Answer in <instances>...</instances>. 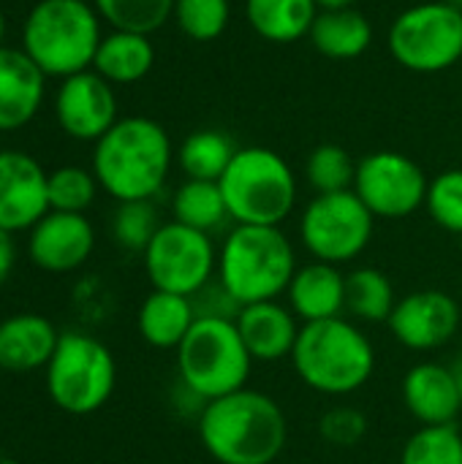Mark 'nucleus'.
Wrapping results in <instances>:
<instances>
[{"instance_id":"f257e3e1","label":"nucleus","mask_w":462,"mask_h":464,"mask_svg":"<svg viewBox=\"0 0 462 464\" xmlns=\"http://www.w3.org/2000/svg\"><path fill=\"white\" fill-rule=\"evenodd\" d=\"M199 440L218 464H272L286 449L289 421L270 394L240 389L204 402Z\"/></svg>"},{"instance_id":"f03ea898","label":"nucleus","mask_w":462,"mask_h":464,"mask_svg":"<svg viewBox=\"0 0 462 464\" xmlns=\"http://www.w3.org/2000/svg\"><path fill=\"white\" fill-rule=\"evenodd\" d=\"M174 150L166 128L150 117H120L93 150V174L103 193L120 201H147L161 193Z\"/></svg>"},{"instance_id":"7ed1b4c3","label":"nucleus","mask_w":462,"mask_h":464,"mask_svg":"<svg viewBox=\"0 0 462 464\" xmlns=\"http://www.w3.org/2000/svg\"><path fill=\"white\" fill-rule=\"evenodd\" d=\"M291 364L300 381L327 397L359 392L376 372L373 343L343 315L302 324Z\"/></svg>"},{"instance_id":"20e7f679","label":"nucleus","mask_w":462,"mask_h":464,"mask_svg":"<svg viewBox=\"0 0 462 464\" xmlns=\"http://www.w3.org/2000/svg\"><path fill=\"white\" fill-rule=\"evenodd\" d=\"M297 256L280 226H234L218 253V283L245 307L289 291Z\"/></svg>"},{"instance_id":"39448f33","label":"nucleus","mask_w":462,"mask_h":464,"mask_svg":"<svg viewBox=\"0 0 462 464\" xmlns=\"http://www.w3.org/2000/svg\"><path fill=\"white\" fill-rule=\"evenodd\" d=\"M101 38V16L90 0H38L22 24V52L57 79L93 68Z\"/></svg>"},{"instance_id":"423d86ee","label":"nucleus","mask_w":462,"mask_h":464,"mask_svg":"<svg viewBox=\"0 0 462 464\" xmlns=\"http://www.w3.org/2000/svg\"><path fill=\"white\" fill-rule=\"evenodd\" d=\"M218 185L237 226H280L297 207V177L270 147H240Z\"/></svg>"},{"instance_id":"0eeeda50","label":"nucleus","mask_w":462,"mask_h":464,"mask_svg":"<svg viewBox=\"0 0 462 464\" xmlns=\"http://www.w3.org/2000/svg\"><path fill=\"white\" fill-rule=\"evenodd\" d=\"M253 359L231 318L199 315L177 348L182 386L196 400H218L245 389Z\"/></svg>"},{"instance_id":"6e6552de","label":"nucleus","mask_w":462,"mask_h":464,"mask_svg":"<svg viewBox=\"0 0 462 464\" xmlns=\"http://www.w3.org/2000/svg\"><path fill=\"white\" fill-rule=\"evenodd\" d=\"M44 370L49 400L71 416H90L101 411L117 383L112 351L82 332H63Z\"/></svg>"},{"instance_id":"1a4fd4ad","label":"nucleus","mask_w":462,"mask_h":464,"mask_svg":"<svg viewBox=\"0 0 462 464\" xmlns=\"http://www.w3.org/2000/svg\"><path fill=\"white\" fill-rule=\"evenodd\" d=\"M395 63L414 73H438L462 57V8L428 0L400 11L387 35Z\"/></svg>"},{"instance_id":"9d476101","label":"nucleus","mask_w":462,"mask_h":464,"mask_svg":"<svg viewBox=\"0 0 462 464\" xmlns=\"http://www.w3.org/2000/svg\"><path fill=\"white\" fill-rule=\"evenodd\" d=\"M373 212L354 190L313 196L300 220V237L308 253L324 264H349L365 253L373 239Z\"/></svg>"},{"instance_id":"9b49d317","label":"nucleus","mask_w":462,"mask_h":464,"mask_svg":"<svg viewBox=\"0 0 462 464\" xmlns=\"http://www.w3.org/2000/svg\"><path fill=\"white\" fill-rule=\"evenodd\" d=\"M147 280L155 291H169L180 296H196L210 285L218 269V253L212 237L188 228L177 220L163 223L147 250L142 253Z\"/></svg>"},{"instance_id":"f8f14e48","label":"nucleus","mask_w":462,"mask_h":464,"mask_svg":"<svg viewBox=\"0 0 462 464\" xmlns=\"http://www.w3.org/2000/svg\"><path fill=\"white\" fill-rule=\"evenodd\" d=\"M430 179L422 166L403 152L378 150L357 160L354 193L373 212V218L400 220L425 207Z\"/></svg>"},{"instance_id":"ddd939ff","label":"nucleus","mask_w":462,"mask_h":464,"mask_svg":"<svg viewBox=\"0 0 462 464\" xmlns=\"http://www.w3.org/2000/svg\"><path fill=\"white\" fill-rule=\"evenodd\" d=\"M54 117L63 133L76 141H98L120 117L114 84L93 68L60 79L54 98Z\"/></svg>"},{"instance_id":"4468645a","label":"nucleus","mask_w":462,"mask_h":464,"mask_svg":"<svg viewBox=\"0 0 462 464\" xmlns=\"http://www.w3.org/2000/svg\"><path fill=\"white\" fill-rule=\"evenodd\" d=\"M460 321V304L452 294L425 288L398 299L387 324L403 348L425 353L444 348L457 334Z\"/></svg>"},{"instance_id":"2eb2a0df","label":"nucleus","mask_w":462,"mask_h":464,"mask_svg":"<svg viewBox=\"0 0 462 464\" xmlns=\"http://www.w3.org/2000/svg\"><path fill=\"white\" fill-rule=\"evenodd\" d=\"M49 174L19 150H0V228L30 231L49 212Z\"/></svg>"},{"instance_id":"dca6fc26","label":"nucleus","mask_w":462,"mask_h":464,"mask_svg":"<svg viewBox=\"0 0 462 464\" xmlns=\"http://www.w3.org/2000/svg\"><path fill=\"white\" fill-rule=\"evenodd\" d=\"M27 234L30 261L49 275H68L79 269L95 247L93 223L87 220V215L76 212L49 209Z\"/></svg>"},{"instance_id":"f3484780","label":"nucleus","mask_w":462,"mask_h":464,"mask_svg":"<svg viewBox=\"0 0 462 464\" xmlns=\"http://www.w3.org/2000/svg\"><path fill=\"white\" fill-rule=\"evenodd\" d=\"M403 402L422 427L455 424L462 411V394L452 367L419 362L403 378Z\"/></svg>"},{"instance_id":"a211bd4d","label":"nucleus","mask_w":462,"mask_h":464,"mask_svg":"<svg viewBox=\"0 0 462 464\" xmlns=\"http://www.w3.org/2000/svg\"><path fill=\"white\" fill-rule=\"evenodd\" d=\"M46 73L22 52L0 49V133L25 128L41 109Z\"/></svg>"},{"instance_id":"6ab92c4d","label":"nucleus","mask_w":462,"mask_h":464,"mask_svg":"<svg viewBox=\"0 0 462 464\" xmlns=\"http://www.w3.org/2000/svg\"><path fill=\"white\" fill-rule=\"evenodd\" d=\"M234 324L251 359L267 364L291 356L302 329L297 326V315L291 313V307H283L278 299L240 307Z\"/></svg>"},{"instance_id":"aec40b11","label":"nucleus","mask_w":462,"mask_h":464,"mask_svg":"<svg viewBox=\"0 0 462 464\" xmlns=\"http://www.w3.org/2000/svg\"><path fill=\"white\" fill-rule=\"evenodd\" d=\"M286 296L291 313L302 324L340 318L346 310V275L324 261L297 266Z\"/></svg>"},{"instance_id":"412c9836","label":"nucleus","mask_w":462,"mask_h":464,"mask_svg":"<svg viewBox=\"0 0 462 464\" xmlns=\"http://www.w3.org/2000/svg\"><path fill=\"white\" fill-rule=\"evenodd\" d=\"M60 334L54 324L35 313H19L0 324V370L33 372L49 364Z\"/></svg>"},{"instance_id":"4be33fe9","label":"nucleus","mask_w":462,"mask_h":464,"mask_svg":"<svg viewBox=\"0 0 462 464\" xmlns=\"http://www.w3.org/2000/svg\"><path fill=\"white\" fill-rule=\"evenodd\" d=\"M196 307L191 296L169 294V291H152L142 307H139V334L147 345L158 351H177L180 343L188 337L191 326L196 324Z\"/></svg>"},{"instance_id":"5701e85b","label":"nucleus","mask_w":462,"mask_h":464,"mask_svg":"<svg viewBox=\"0 0 462 464\" xmlns=\"http://www.w3.org/2000/svg\"><path fill=\"white\" fill-rule=\"evenodd\" d=\"M308 38L316 52L329 60H354L368 52L373 41V24L354 5L321 8Z\"/></svg>"},{"instance_id":"b1692460","label":"nucleus","mask_w":462,"mask_h":464,"mask_svg":"<svg viewBox=\"0 0 462 464\" xmlns=\"http://www.w3.org/2000/svg\"><path fill=\"white\" fill-rule=\"evenodd\" d=\"M155 65V46L144 33L112 30L101 38L93 71L109 84H136Z\"/></svg>"},{"instance_id":"393cba45","label":"nucleus","mask_w":462,"mask_h":464,"mask_svg":"<svg viewBox=\"0 0 462 464\" xmlns=\"http://www.w3.org/2000/svg\"><path fill=\"white\" fill-rule=\"evenodd\" d=\"M319 11L316 0H245L248 24L270 44H294L305 38Z\"/></svg>"},{"instance_id":"a878e982","label":"nucleus","mask_w":462,"mask_h":464,"mask_svg":"<svg viewBox=\"0 0 462 464\" xmlns=\"http://www.w3.org/2000/svg\"><path fill=\"white\" fill-rule=\"evenodd\" d=\"M240 147L223 133V130H193L191 136L182 139L177 150V163L188 179H207V182H221L226 174L229 163L234 160Z\"/></svg>"},{"instance_id":"bb28decb","label":"nucleus","mask_w":462,"mask_h":464,"mask_svg":"<svg viewBox=\"0 0 462 464\" xmlns=\"http://www.w3.org/2000/svg\"><path fill=\"white\" fill-rule=\"evenodd\" d=\"M172 212L177 223L204 234H212L231 220L221 185L207 179H185L172 198Z\"/></svg>"},{"instance_id":"cd10ccee","label":"nucleus","mask_w":462,"mask_h":464,"mask_svg":"<svg viewBox=\"0 0 462 464\" xmlns=\"http://www.w3.org/2000/svg\"><path fill=\"white\" fill-rule=\"evenodd\" d=\"M398 304L392 280L376 266H359L346 275V310L368 324H387Z\"/></svg>"},{"instance_id":"c85d7f7f","label":"nucleus","mask_w":462,"mask_h":464,"mask_svg":"<svg viewBox=\"0 0 462 464\" xmlns=\"http://www.w3.org/2000/svg\"><path fill=\"white\" fill-rule=\"evenodd\" d=\"M103 22L112 24V30H128V33H144L152 35L161 30L172 14L174 0H90Z\"/></svg>"},{"instance_id":"c756f323","label":"nucleus","mask_w":462,"mask_h":464,"mask_svg":"<svg viewBox=\"0 0 462 464\" xmlns=\"http://www.w3.org/2000/svg\"><path fill=\"white\" fill-rule=\"evenodd\" d=\"M305 179L316 190V196L354 190L357 160L340 144H332V141L319 144L305 160Z\"/></svg>"},{"instance_id":"7c9ffc66","label":"nucleus","mask_w":462,"mask_h":464,"mask_svg":"<svg viewBox=\"0 0 462 464\" xmlns=\"http://www.w3.org/2000/svg\"><path fill=\"white\" fill-rule=\"evenodd\" d=\"M400 464H462V432L457 424L419 427L406 440Z\"/></svg>"},{"instance_id":"2f4dec72","label":"nucleus","mask_w":462,"mask_h":464,"mask_svg":"<svg viewBox=\"0 0 462 464\" xmlns=\"http://www.w3.org/2000/svg\"><path fill=\"white\" fill-rule=\"evenodd\" d=\"M98 179L93 174V169H82V166H60L54 171H49V182H46V193H49V209L54 212H76L84 215L95 196H98Z\"/></svg>"},{"instance_id":"473e14b6","label":"nucleus","mask_w":462,"mask_h":464,"mask_svg":"<svg viewBox=\"0 0 462 464\" xmlns=\"http://www.w3.org/2000/svg\"><path fill=\"white\" fill-rule=\"evenodd\" d=\"M172 19L191 41H215L231 22L229 0H174Z\"/></svg>"},{"instance_id":"72a5a7b5","label":"nucleus","mask_w":462,"mask_h":464,"mask_svg":"<svg viewBox=\"0 0 462 464\" xmlns=\"http://www.w3.org/2000/svg\"><path fill=\"white\" fill-rule=\"evenodd\" d=\"M161 218L158 209L152 204V198L147 201H120L112 218V234L114 242L131 253H144L147 245L152 242V237L161 228Z\"/></svg>"},{"instance_id":"f704fd0d","label":"nucleus","mask_w":462,"mask_h":464,"mask_svg":"<svg viewBox=\"0 0 462 464\" xmlns=\"http://www.w3.org/2000/svg\"><path fill=\"white\" fill-rule=\"evenodd\" d=\"M425 209L444 231L462 237V169H447L430 179Z\"/></svg>"},{"instance_id":"c9c22d12","label":"nucleus","mask_w":462,"mask_h":464,"mask_svg":"<svg viewBox=\"0 0 462 464\" xmlns=\"http://www.w3.org/2000/svg\"><path fill=\"white\" fill-rule=\"evenodd\" d=\"M319 435L324 443H329L335 449H351V446L362 443V438L368 435V419L362 411H357L351 405H335L321 416Z\"/></svg>"},{"instance_id":"e433bc0d","label":"nucleus","mask_w":462,"mask_h":464,"mask_svg":"<svg viewBox=\"0 0 462 464\" xmlns=\"http://www.w3.org/2000/svg\"><path fill=\"white\" fill-rule=\"evenodd\" d=\"M16 264V247H14V234L0 228V285L11 277Z\"/></svg>"},{"instance_id":"4c0bfd02","label":"nucleus","mask_w":462,"mask_h":464,"mask_svg":"<svg viewBox=\"0 0 462 464\" xmlns=\"http://www.w3.org/2000/svg\"><path fill=\"white\" fill-rule=\"evenodd\" d=\"M319 8H346V5H354V0H316Z\"/></svg>"},{"instance_id":"58836bf2","label":"nucleus","mask_w":462,"mask_h":464,"mask_svg":"<svg viewBox=\"0 0 462 464\" xmlns=\"http://www.w3.org/2000/svg\"><path fill=\"white\" fill-rule=\"evenodd\" d=\"M452 372H455V378H457V386H460V394H462V356L452 364Z\"/></svg>"},{"instance_id":"ea45409f","label":"nucleus","mask_w":462,"mask_h":464,"mask_svg":"<svg viewBox=\"0 0 462 464\" xmlns=\"http://www.w3.org/2000/svg\"><path fill=\"white\" fill-rule=\"evenodd\" d=\"M3 41H5V14H3V8H0V49L5 46Z\"/></svg>"},{"instance_id":"a19ab883","label":"nucleus","mask_w":462,"mask_h":464,"mask_svg":"<svg viewBox=\"0 0 462 464\" xmlns=\"http://www.w3.org/2000/svg\"><path fill=\"white\" fill-rule=\"evenodd\" d=\"M447 3H452V5H457V8H462V0H447Z\"/></svg>"}]
</instances>
